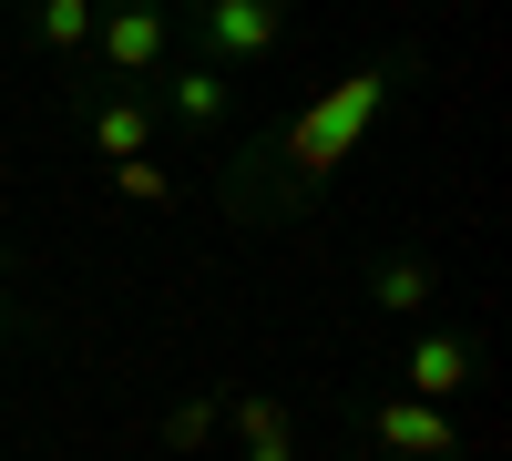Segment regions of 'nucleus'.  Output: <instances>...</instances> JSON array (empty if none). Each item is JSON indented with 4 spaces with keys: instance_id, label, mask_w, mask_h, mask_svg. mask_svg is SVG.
Instances as JSON below:
<instances>
[{
    "instance_id": "obj_7",
    "label": "nucleus",
    "mask_w": 512,
    "mask_h": 461,
    "mask_svg": "<svg viewBox=\"0 0 512 461\" xmlns=\"http://www.w3.org/2000/svg\"><path fill=\"white\" fill-rule=\"evenodd\" d=\"M144 103H154V123H175V134H216V123L236 113V82H226V72H205V62L185 52L175 72H154V93H144Z\"/></svg>"
},
{
    "instance_id": "obj_4",
    "label": "nucleus",
    "mask_w": 512,
    "mask_h": 461,
    "mask_svg": "<svg viewBox=\"0 0 512 461\" xmlns=\"http://www.w3.org/2000/svg\"><path fill=\"white\" fill-rule=\"evenodd\" d=\"M359 451L369 461H461V421L410 390H369L359 400Z\"/></svg>"
},
{
    "instance_id": "obj_1",
    "label": "nucleus",
    "mask_w": 512,
    "mask_h": 461,
    "mask_svg": "<svg viewBox=\"0 0 512 461\" xmlns=\"http://www.w3.org/2000/svg\"><path fill=\"white\" fill-rule=\"evenodd\" d=\"M410 72H420V52L390 41V52H369L359 72H338L318 103H297V113L267 123V134H246L236 164L216 175V205H226L236 226H297V216L338 185V164L359 154V134L410 93Z\"/></svg>"
},
{
    "instance_id": "obj_11",
    "label": "nucleus",
    "mask_w": 512,
    "mask_h": 461,
    "mask_svg": "<svg viewBox=\"0 0 512 461\" xmlns=\"http://www.w3.org/2000/svg\"><path fill=\"white\" fill-rule=\"evenodd\" d=\"M216 421H226V390L175 400V410H164V451H205V441H216Z\"/></svg>"
},
{
    "instance_id": "obj_10",
    "label": "nucleus",
    "mask_w": 512,
    "mask_h": 461,
    "mask_svg": "<svg viewBox=\"0 0 512 461\" xmlns=\"http://www.w3.org/2000/svg\"><path fill=\"white\" fill-rule=\"evenodd\" d=\"M226 421H236L246 461H297V421H287V400H267V390H226Z\"/></svg>"
},
{
    "instance_id": "obj_13",
    "label": "nucleus",
    "mask_w": 512,
    "mask_h": 461,
    "mask_svg": "<svg viewBox=\"0 0 512 461\" xmlns=\"http://www.w3.org/2000/svg\"><path fill=\"white\" fill-rule=\"evenodd\" d=\"M31 339V298H21V277H11V246H0V359H11Z\"/></svg>"
},
{
    "instance_id": "obj_12",
    "label": "nucleus",
    "mask_w": 512,
    "mask_h": 461,
    "mask_svg": "<svg viewBox=\"0 0 512 461\" xmlns=\"http://www.w3.org/2000/svg\"><path fill=\"white\" fill-rule=\"evenodd\" d=\"M113 195L144 205V216H164V205H175V175H164V164H113Z\"/></svg>"
},
{
    "instance_id": "obj_3",
    "label": "nucleus",
    "mask_w": 512,
    "mask_h": 461,
    "mask_svg": "<svg viewBox=\"0 0 512 461\" xmlns=\"http://www.w3.org/2000/svg\"><path fill=\"white\" fill-rule=\"evenodd\" d=\"M82 62L103 72V93H144L154 72H175V62H185V11H103Z\"/></svg>"
},
{
    "instance_id": "obj_2",
    "label": "nucleus",
    "mask_w": 512,
    "mask_h": 461,
    "mask_svg": "<svg viewBox=\"0 0 512 461\" xmlns=\"http://www.w3.org/2000/svg\"><path fill=\"white\" fill-rule=\"evenodd\" d=\"M287 41H297V31H287V0H205V11H185V52H195L205 72H226V82L267 72Z\"/></svg>"
},
{
    "instance_id": "obj_6",
    "label": "nucleus",
    "mask_w": 512,
    "mask_h": 461,
    "mask_svg": "<svg viewBox=\"0 0 512 461\" xmlns=\"http://www.w3.org/2000/svg\"><path fill=\"white\" fill-rule=\"evenodd\" d=\"M72 103H82V144H93L103 164H154L164 144V123L144 93H103V82H72Z\"/></svg>"
},
{
    "instance_id": "obj_9",
    "label": "nucleus",
    "mask_w": 512,
    "mask_h": 461,
    "mask_svg": "<svg viewBox=\"0 0 512 461\" xmlns=\"http://www.w3.org/2000/svg\"><path fill=\"white\" fill-rule=\"evenodd\" d=\"M93 0H41V11H21V41L41 62H62V72H82V52H93Z\"/></svg>"
},
{
    "instance_id": "obj_8",
    "label": "nucleus",
    "mask_w": 512,
    "mask_h": 461,
    "mask_svg": "<svg viewBox=\"0 0 512 461\" xmlns=\"http://www.w3.org/2000/svg\"><path fill=\"white\" fill-rule=\"evenodd\" d=\"M369 308L400 318V328H431V318H441V267H431V257H379V267H369Z\"/></svg>"
},
{
    "instance_id": "obj_5",
    "label": "nucleus",
    "mask_w": 512,
    "mask_h": 461,
    "mask_svg": "<svg viewBox=\"0 0 512 461\" xmlns=\"http://www.w3.org/2000/svg\"><path fill=\"white\" fill-rule=\"evenodd\" d=\"M472 380H482V339H472V328H441V318L410 328V349H400V390H410V400L451 410Z\"/></svg>"
}]
</instances>
